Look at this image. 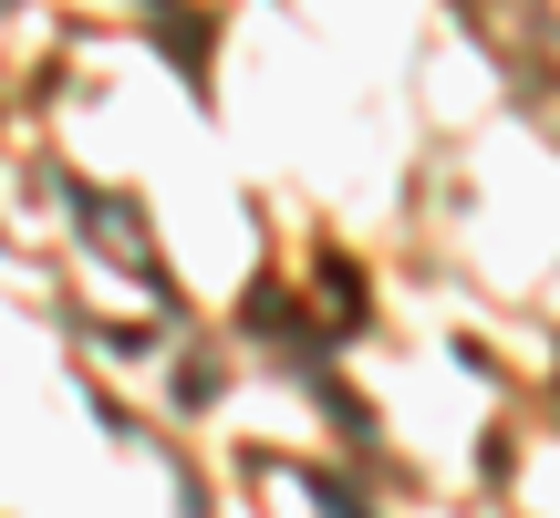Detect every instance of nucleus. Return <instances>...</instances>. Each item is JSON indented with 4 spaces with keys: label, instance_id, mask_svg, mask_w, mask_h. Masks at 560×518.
<instances>
[]
</instances>
